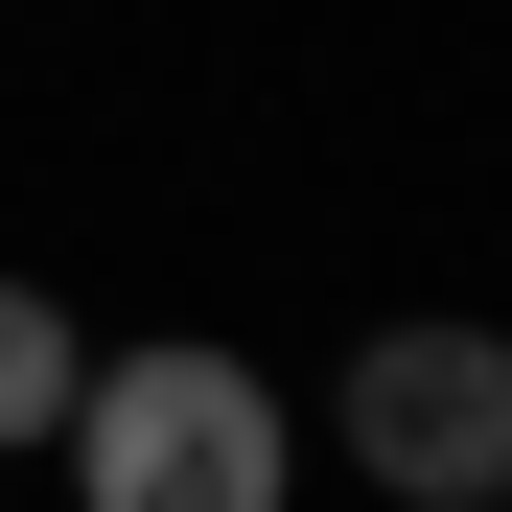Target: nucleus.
<instances>
[{"mask_svg": "<svg viewBox=\"0 0 512 512\" xmlns=\"http://www.w3.org/2000/svg\"><path fill=\"white\" fill-rule=\"evenodd\" d=\"M47 466H70V512H280V489H303L280 373H256V350H187V326L70 373V443H47Z\"/></svg>", "mask_w": 512, "mask_h": 512, "instance_id": "f257e3e1", "label": "nucleus"}, {"mask_svg": "<svg viewBox=\"0 0 512 512\" xmlns=\"http://www.w3.org/2000/svg\"><path fill=\"white\" fill-rule=\"evenodd\" d=\"M350 466L396 489V512H489L512 489V326H466V303H396L373 350H350Z\"/></svg>", "mask_w": 512, "mask_h": 512, "instance_id": "f03ea898", "label": "nucleus"}, {"mask_svg": "<svg viewBox=\"0 0 512 512\" xmlns=\"http://www.w3.org/2000/svg\"><path fill=\"white\" fill-rule=\"evenodd\" d=\"M70 373H94V326H70L47 280H0V466H24V443H70Z\"/></svg>", "mask_w": 512, "mask_h": 512, "instance_id": "7ed1b4c3", "label": "nucleus"}, {"mask_svg": "<svg viewBox=\"0 0 512 512\" xmlns=\"http://www.w3.org/2000/svg\"><path fill=\"white\" fill-rule=\"evenodd\" d=\"M489 512H512V489H489Z\"/></svg>", "mask_w": 512, "mask_h": 512, "instance_id": "20e7f679", "label": "nucleus"}]
</instances>
